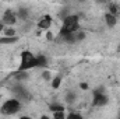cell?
<instances>
[{
    "instance_id": "obj_27",
    "label": "cell",
    "mask_w": 120,
    "mask_h": 119,
    "mask_svg": "<svg viewBox=\"0 0 120 119\" xmlns=\"http://www.w3.org/2000/svg\"><path fill=\"white\" fill-rule=\"evenodd\" d=\"M119 118H120V115H119Z\"/></svg>"
},
{
    "instance_id": "obj_26",
    "label": "cell",
    "mask_w": 120,
    "mask_h": 119,
    "mask_svg": "<svg viewBox=\"0 0 120 119\" xmlns=\"http://www.w3.org/2000/svg\"><path fill=\"white\" fill-rule=\"evenodd\" d=\"M77 1H85V0H77Z\"/></svg>"
},
{
    "instance_id": "obj_10",
    "label": "cell",
    "mask_w": 120,
    "mask_h": 119,
    "mask_svg": "<svg viewBox=\"0 0 120 119\" xmlns=\"http://www.w3.org/2000/svg\"><path fill=\"white\" fill-rule=\"evenodd\" d=\"M28 16H30V11H28L25 7H20V8H18V11H17V17H18V18H21V20H27Z\"/></svg>"
},
{
    "instance_id": "obj_19",
    "label": "cell",
    "mask_w": 120,
    "mask_h": 119,
    "mask_svg": "<svg viewBox=\"0 0 120 119\" xmlns=\"http://www.w3.org/2000/svg\"><path fill=\"white\" fill-rule=\"evenodd\" d=\"M42 79H43V80H46V81L52 80V73H50L49 70H45V71L42 73Z\"/></svg>"
},
{
    "instance_id": "obj_17",
    "label": "cell",
    "mask_w": 120,
    "mask_h": 119,
    "mask_svg": "<svg viewBox=\"0 0 120 119\" xmlns=\"http://www.w3.org/2000/svg\"><path fill=\"white\" fill-rule=\"evenodd\" d=\"M66 101H67L68 104L74 102V101H75V92H73V91H71V92H68V94H67V97H66Z\"/></svg>"
},
{
    "instance_id": "obj_16",
    "label": "cell",
    "mask_w": 120,
    "mask_h": 119,
    "mask_svg": "<svg viewBox=\"0 0 120 119\" xmlns=\"http://www.w3.org/2000/svg\"><path fill=\"white\" fill-rule=\"evenodd\" d=\"M53 118L55 119H64V118H67V115L64 114V111H56V112H53Z\"/></svg>"
},
{
    "instance_id": "obj_7",
    "label": "cell",
    "mask_w": 120,
    "mask_h": 119,
    "mask_svg": "<svg viewBox=\"0 0 120 119\" xmlns=\"http://www.w3.org/2000/svg\"><path fill=\"white\" fill-rule=\"evenodd\" d=\"M13 92L15 94V98H18L20 101H21V99H27V98L30 97L28 91L24 88L22 86H15V87L13 88Z\"/></svg>"
},
{
    "instance_id": "obj_11",
    "label": "cell",
    "mask_w": 120,
    "mask_h": 119,
    "mask_svg": "<svg viewBox=\"0 0 120 119\" xmlns=\"http://www.w3.org/2000/svg\"><path fill=\"white\" fill-rule=\"evenodd\" d=\"M61 81H63V77H61V74H57L56 77H53L52 79V88H55V90H57L60 87V84H61Z\"/></svg>"
},
{
    "instance_id": "obj_18",
    "label": "cell",
    "mask_w": 120,
    "mask_h": 119,
    "mask_svg": "<svg viewBox=\"0 0 120 119\" xmlns=\"http://www.w3.org/2000/svg\"><path fill=\"white\" fill-rule=\"evenodd\" d=\"M4 35H7V36H14V35H15V30H14L13 27L4 28Z\"/></svg>"
},
{
    "instance_id": "obj_1",
    "label": "cell",
    "mask_w": 120,
    "mask_h": 119,
    "mask_svg": "<svg viewBox=\"0 0 120 119\" xmlns=\"http://www.w3.org/2000/svg\"><path fill=\"white\" fill-rule=\"evenodd\" d=\"M80 30H81L80 17L77 14H68L63 20V25L60 28V35H66V34H70V32H77Z\"/></svg>"
},
{
    "instance_id": "obj_9",
    "label": "cell",
    "mask_w": 120,
    "mask_h": 119,
    "mask_svg": "<svg viewBox=\"0 0 120 119\" xmlns=\"http://www.w3.org/2000/svg\"><path fill=\"white\" fill-rule=\"evenodd\" d=\"M17 41H18V36H17V35H14V36H7V35H4V36H1V38H0V45L15 44Z\"/></svg>"
},
{
    "instance_id": "obj_20",
    "label": "cell",
    "mask_w": 120,
    "mask_h": 119,
    "mask_svg": "<svg viewBox=\"0 0 120 119\" xmlns=\"http://www.w3.org/2000/svg\"><path fill=\"white\" fill-rule=\"evenodd\" d=\"M67 118H68V119H82V116H81L80 114H74V112H70V114L67 115Z\"/></svg>"
},
{
    "instance_id": "obj_22",
    "label": "cell",
    "mask_w": 120,
    "mask_h": 119,
    "mask_svg": "<svg viewBox=\"0 0 120 119\" xmlns=\"http://www.w3.org/2000/svg\"><path fill=\"white\" fill-rule=\"evenodd\" d=\"M80 88H81V90H88V88H90V86H88V83H85V81H84V83H81V84H80Z\"/></svg>"
},
{
    "instance_id": "obj_5",
    "label": "cell",
    "mask_w": 120,
    "mask_h": 119,
    "mask_svg": "<svg viewBox=\"0 0 120 119\" xmlns=\"http://www.w3.org/2000/svg\"><path fill=\"white\" fill-rule=\"evenodd\" d=\"M17 13H14L13 10H10V8H7L6 11H4V14H3V18H1V23L4 24V25H8V27H13L15 23H17Z\"/></svg>"
},
{
    "instance_id": "obj_6",
    "label": "cell",
    "mask_w": 120,
    "mask_h": 119,
    "mask_svg": "<svg viewBox=\"0 0 120 119\" xmlns=\"http://www.w3.org/2000/svg\"><path fill=\"white\" fill-rule=\"evenodd\" d=\"M52 23H53L52 16H50V14H45V16H42V17L39 18V21H38V28H39V30H46L48 31L50 28Z\"/></svg>"
},
{
    "instance_id": "obj_3",
    "label": "cell",
    "mask_w": 120,
    "mask_h": 119,
    "mask_svg": "<svg viewBox=\"0 0 120 119\" xmlns=\"http://www.w3.org/2000/svg\"><path fill=\"white\" fill-rule=\"evenodd\" d=\"M20 109H21V101L18 98H11V99L4 101V104L1 105L0 112L4 114V115H14Z\"/></svg>"
},
{
    "instance_id": "obj_12",
    "label": "cell",
    "mask_w": 120,
    "mask_h": 119,
    "mask_svg": "<svg viewBox=\"0 0 120 119\" xmlns=\"http://www.w3.org/2000/svg\"><path fill=\"white\" fill-rule=\"evenodd\" d=\"M36 62H38V67H46L48 66V58L45 55H38Z\"/></svg>"
},
{
    "instance_id": "obj_24",
    "label": "cell",
    "mask_w": 120,
    "mask_h": 119,
    "mask_svg": "<svg viewBox=\"0 0 120 119\" xmlns=\"http://www.w3.org/2000/svg\"><path fill=\"white\" fill-rule=\"evenodd\" d=\"M4 28H6V25H4V24L0 21V32H1V31H4Z\"/></svg>"
},
{
    "instance_id": "obj_8",
    "label": "cell",
    "mask_w": 120,
    "mask_h": 119,
    "mask_svg": "<svg viewBox=\"0 0 120 119\" xmlns=\"http://www.w3.org/2000/svg\"><path fill=\"white\" fill-rule=\"evenodd\" d=\"M103 18H105V23H106V25H108L109 28H113V27L117 24V17H116L115 14L109 13V11L105 14V17H103Z\"/></svg>"
},
{
    "instance_id": "obj_23",
    "label": "cell",
    "mask_w": 120,
    "mask_h": 119,
    "mask_svg": "<svg viewBox=\"0 0 120 119\" xmlns=\"http://www.w3.org/2000/svg\"><path fill=\"white\" fill-rule=\"evenodd\" d=\"M95 1H96L98 4H106V3H108V0H95Z\"/></svg>"
},
{
    "instance_id": "obj_14",
    "label": "cell",
    "mask_w": 120,
    "mask_h": 119,
    "mask_svg": "<svg viewBox=\"0 0 120 119\" xmlns=\"http://www.w3.org/2000/svg\"><path fill=\"white\" fill-rule=\"evenodd\" d=\"M109 13H112V14H115L116 17L119 16V6L117 4H109Z\"/></svg>"
},
{
    "instance_id": "obj_4",
    "label": "cell",
    "mask_w": 120,
    "mask_h": 119,
    "mask_svg": "<svg viewBox=\"0 0 120 119\" xmlns=\"http://www.w3.org/2000/svg\"><path fill=\"white\" fill-rule=\"evenodd\" d=\"M108 95L103 92L102 88L94 90V99H92V105L94 107H105L108 104Z\"/></svg>"
},
{
    "instance_id": "obj_2",
    "label": "cell",
    "mask_w": 120,
    "mask_h": 119,
    "mask_svg": "<svg viewBox=\"0 0 120 119\" xmlns=\"http://www.w3.org/2000/svg\"><path fill=\"white\" fill-rule=\"evenodd\" d=\"M38 67V62H36V56H34V53L30 51H22L21 52V62L18 64L17 71H28L31 69Z\"/></svg>"
},
{
    "instance_id": "obj_15",
    "label": "cell",
    "mask_w": 120,
    "mask_h": 119,
    "mask_svg": "<svg viewBox=\"0 0 120 119\" xmlns=\"http://www.w3.org/2000/svg\"><path fill=\"white\" fill-rule=\"evenodd\" d=\"M14 76H15V79H17V80H25V79H28L27 71H15V73H14Z\"/></svg>"
},
{
    "instance_id": "obj_25",
    "label": "cell",
    "mask_w": 120,
    "mask_h": 119,
    "mask_svg": "<svg viewBox=\"0 0 120 119\" xmlns=\"http://www.w3.org/2000/svg\"><path fill=\"white\" fill-rule=\"evenodd\" d=\"M117 52H119V53H120V45H119V48H117Z\"/></svg>"
},
{
    "instance_id": "obj_13",
    "label": "cell",
    "mask_w": 120,
    "mask_h": 119,
    "mask_svg": "<svg viewBox=\"0 0 120 119\" xmlns=\"http://www.w3.org/2000/svg\"><path fill=\"white\" fill-rule=\"evenodd\" d=\"M49 109H50L52 112H56V111H64L66 108H64L61 104H52V105H49Z\"/></svg>"
},
{
    "instance_id": "obj_21",
    "label": "cell",
    "mask_w": 120,
    "mask_h": 119,
    "mask_svg": "<svg viewBox=\"0 0 120 119\" xmlns=\"http://www.w3.org/2000/svg\"><path fill=\"white\" fill-rule=\"evenodd\" d=\"M46 39H48V41H53V39H55L53 34H52V32H50L49 30H48V32H46Z\"/></svg>"
}]
</instances>
